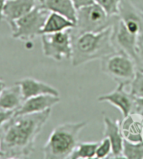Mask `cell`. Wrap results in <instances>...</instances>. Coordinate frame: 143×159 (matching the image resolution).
I'll return each mask as SVG.
<instances>
[{"mask_svg":"<svg viewBox=\"0 0 143 159\" xmlns=\"http://www.w3.org/2000/svg\"><path fill=\"white\" fill-rule=\"evenodd\" d=\"M51 114V109L41 112L14 115L3 126L0 148L5 158L29 156L34 150L37 137Z\"/></svg>","mask_w":143,"mask_h":159,"instance_id":"cell-1","label":"cell"},{"mask_svg":"<svg viewBox=\"0 0 143 159\" xmlns=\"http://www.w3.org/2000/svg\"><path fill=\"white\" fill-rule=\"evenodd\" d=\"M101 70L117 84L129 85L137 71L135 61L129 55L118 51L101 59Z\"/></svg>","mask_w":143,"mask_h":159,"instance_id":"cell-6","label":"cell"},{"mask_svg":"<svg viewBox=\"0 0 143 159\" xmlns=\"http://www.w3.org/2000/svg\"><path fill=\"white\" fill-rule=\"evenodd\" d=\"M121 0H95L109 16H116L120 14V4Z\"/></svg>","mask_w":143,"mask_h":159,"instance_id":"cell-20","label":"cell"},{"mask_svg":"<svg viewBox=\"0 0 143 159\" xmlns=\"http://www.w3.org/2000/svg\"><path fill=\"white\" fill-rule=\"evenodd\" d=\"M136 112L143 113V97L141 98H135L134 102V111Z\"/></svg>","mask_w":143,"mask_h":159,"instance_id":"cell-27","label":"cell"},{"mask_svg":"<svg viewBox=\"0 0 143 159\" xmlns=\"http://www.w3.org/2000/svg\"><path fill=\"white\" fill-rule=\"evenodd\" d=\"M15 83L20 86L24 101L33 96L40 95H53L60 96V92L56 88L33 78H25L18 80Z\"/></svg>","mask_w":143,"mask_h":159,"instance_id":"cell-13","label":"cell"},{"mask_svg":"<svg viewBox=\"0 0 143 159\" xmlns=\"http://www.w3.org/2000/svg\"><path fill=\"white\" fill-rule=\"evenodd\" d=\"M122 157L126 159H143V142L132 143L124 139Z\"/></svg>","mask_w":143,"mask_h":159,"instance_id":"cell-19","label":"cell"},{"mask_svg":"<svg viewBox=\"0 0 143 159\" xmlns=\"http://www.w3.org/2000/svg\"><path fill=\"white\" fill-rule=\"evenodd\" d=\"M126 85L123 84H117V86L110 93L100 96L97 99L99 102H108L116 107L121 112L123 117L129 115L134 111L135 97L126 90Z\"/></svg>","mask_w":143,"mask_h":159,"instance_id":"cell-9","label":"cell"},{"mask_svg":"<svg viewBox=\"0 0 143 159\" xmlns=\"http://www.w3.org/2000/svg\"><path fill=\"white\" fill-rule=\"evenodd\" d=\"M71 2L76 10L96 3L95 0H71Z\"/></svg>","mask_w":143,"mask_h":159,"instance_id":"cell-25","label":"cell"},{"mask_svg":"<svg viewBox=\"0 0 143 159\" xmlns=\"http://www.w3.org/2000/svg\"><path fill=\"white\" fill-rule=\"evenodd\" d=\"M4 157V154H3V152L1 150V148H0V157Z\"/></svg>","mask_w":143,"mask_h":159,"instance_id":"cell-30","label":"cell"},{"mask_svg":"<svg viewBox=\"0 0 143 159\" xmlns=\"http://www.w3.org/2000/svg\"><path fill=\"white\" fill-rule=\"evenodd\" d=\"M112 27L71 35L72 66L77 67L118 52L112 43Z\"/></svg>","mask_w":143,"mask_h":159,"instance_id":"cell-2","label":"cell"},{"mask_svg":"<svg viewBox=\"0 0 143 159\" xmlns=\"http://www.w3.org/2000/svg\"><path fill=\"white\" fill-rule=\"evenodd\" d=\"M130 3L143 18V0H129Z\"/></svg>","mask_w":143,"mask_h":159,"instance_id":"cell-26","label":"cell"},{"mask_svg":"<svg viewBox=\"0 0 143 159\" xmlns=\"http://www.w3.org/2000/svg\"><path fill=\"white\" fill-rule=\"evenodd\" d=\"M135 64L136 70L143 71V31L138 35L136 48Z\"/></svg>","mask_w":143,"mask_h":159,"instance_id":"cell-23","label":"cell"},{"mask_svg":"<svg viewBox=\"0 0 143 159\" xmlns=\"http://www.w3.org/2000/svg\"><path fill=\"white\" fill-rule=\"evenodd\" d=\"M50 13L39 4L36 5L28 14L8 25L12 37L27 42L41 35L42 30Z\"/></svg>","mask_w":143,"mask_h":159,"instance_id":"cell-5","label":"cell"},{"mask_svg":"<svg viewBox=\"0 0 143 159\" xmlns=\"http://www.w3.org/2000/svg\"><path fill=\"white\" fill-rule=\"evenodd\" d=\"M5 87H6L5 82H4L3 80H0V94L2 93V91L5 89Z\"/></svg>","mask_w":143,"mask_h":159,"instance_id":"cell-29","label":"cell"},{"mask_svg":"<svg viewBox=\"0 0 143 159\" xmlns=\"http://www.w3.org/2000/svg\"><path fill=\"white\" fill-rule=\"evenodd\" d=\"M104 137H107L110 141L112 147L111 155L114 158H123L122 157V149H123L124 137L121 130V122L113 121L108 116H104Z\"/></svg>","mask_w":143,"mask_h":159,"instance_id":"cell-12","label":"cell"},{"mask_svg":"<svg viewBox=\"0 0 143 159\" xmlns=\"http://www.w3.org/2000/svg\"><path fill=\"white\" fill-rule=\"evenodd\" d=\"M60 102V96L53 95H40L33 96L24 101L21 107L15 111L14 115H25L31 113L41 112L48 109H51Z\"/></svg>","mask_w":143,"mask_h":159,"instance_id":"cell-10","label":"cell"},{"mask_svg":"<svg viewBox=\"0 0 143 159\" xmlns=\"http://www.w3.org/2000/svg\"><path fill=\"white\" fill-rule=\"evenodd\" d=\"M36 6V0H6L3 19L8 25L31 11Z\"/></svg>","mask_w":143,"mask_h":159,"instance_id":"cell-14","label":"cell"},{"mask_svg":"<svg viewBox=\"0 0 143 159\" xmlns=\"http://www.w3.org/2000/svg\"><path fill=\"white\" fill-rule=\"evenodd\" d=\"M130 93L135 98L143 97V71L137 70L130 84Z\"/></svg>","mask_w":143,"mask_h":159,"instance_id":"cell-21","label":"cell"},{"mask_svg":"<svg viewBox=\"0 0 143 159\" xmlns=\"http://www.w3.org/2000/svg\"><path fill=\"white\" fill-rule=\"evenodd\" d=\"M5 3L6 0H0V20H2V19H3V11Z\"/></svg>","mask_w":143,"mask_h":159,"instance_id":"cell-28","label":"cell"},{"mask_svg":"<svg viewBox=\"0 0 143 159\" xmlns=\"http://www.w3.org/2000/svg\"><path fill=\"white\" fill-rule=\"evenodd\" d=\"M111 152H112V147H111L110 141L108 139L107 137H104L103 140H101L98 143L95 158H107L108 157L111 155Z\"/></svg>","mask_w":143,"mask_h":159,"instance_id":"cell-22","label":"cell"},{"mask_svg":"<svg viewBox=\"0 0 143 159\" xmlns=\"http://www.w3.org/2000/svg\"><path fill=\"white\" fill-rule=\"evenodd\" d=\"M74 26L75 25L74 23L65 17L56 13L50 12L42 30V34L61 32L73 29Z\"/></svg>","mask_w":143,"mask_h":159,"instance_id":"cell-17","label":"cell"},{"mask_svg":"<svg viewBox=\"0 0 143 159\" xmlns=\"http://www.w3.org/2000/svg\"><path fill=\"white\" fill-rule=\"evenodd\" d=\"M14 111H0V127H2L14 115Z\"/></svg>","mask_w":143,"mask_h":159,"instance_id":"cell-24","label":"cell"},{"mask_svg":"<svg viewBox=\"0 0 143 159\" xmlns=\"http://www.w3.org/2000/svg\"><path fill=\"white\" fill-rule=\"evenodd\" d=\"M24 102L20 86L16 83L5 89L0 94V110H18Z\"/></svg>","mask_w":143,"mask_h":159,"instance_id":"cell-16","label":"cell"},{"mask_svg":"<svg viewBox=\"0 0 143 159\" xmlns=\"http://www.w3.org/2000/svg\"><path fill=\"white\" fill-rule=\"evenodd\" d=\"M99 142H84L79 143L69 158L70 159H93Z\"/></svg>","mask_w":143,"mask_h":159,"instance_id":"cell-18","label":"cell"},{"mask_svg":"<svg viewBox=\"0 0 143 159\" xmlns=\"http://www.w3.org/2000/svg\"><path fill=\"white\" fill-rule=\"evenodd\" d=\"M119 15L109 16L96 3L77 10L75 26L70 30L71 35L85 32H97L115 24Z\"/></svg>","mask_w":143,"mask_h":159,"instance_id":"cell-4","label":"cell"},{"mask_svg":"<svg viewBox=\"0 0 143 159\" xmlns=\"http://www.w3.org/2000/svg\"><path fill=\"white\" fill-rule=\"evenodd\" d=\"M40 7L48 11L56 13L65 17L75 25L77 20V10L71 0H39Z\"/></svg>","mask_w":143,"mask_h":159,"instance_id":"cell-15","label":"cell"},{"mask_svg":"<svg viewBox=\"0 0 143 159\" xmlns=\"http://www.w3.org/2000/svg\"><path fill=\"white\" fill-rule=\"evenodd\" d=\"M137 37L138 35L127 30L122 19L118 16L112 27V43L116 50L127 54L135 61Z\"/></svg>","mask_w":143,"mask_h":159,"instance_id":"cell-8","label":"cell"},{"mask_svg":"<svg viewBox=\"0 0 143 159\" xmlns=\"http://www.w3.org/2000/svg\"><path fill=\"white\" fill-rule=\"evenodd\" d=\"M121 130L125 140L132 143L143 142V113L133 111L123 117Z\"/></svg>","mask_w":143,"mask_h":159,"instance_id":"cell-11","label":"cell"},{"mask_svg":"<svg viewBox=\"0 0 143 159\" xmlns=\"http://www.w3.org/2000/svg\"><path fill=\"white\" fill-rule=\"evenodd\" d=\"M70 30L57 33L43 34L40 35L42 49L45 57L56 61L71 59L72 37Z\"/></svg>","mask_w":143,"mask_h":159,"instance_id":"cell-7","label":"cell"},{"mask_svg":"<svg viewBox=\"0 0 143 159\" xmlns=\"http://www.w3.org/2000/svg\"><path fill=\"white\" fill-rule=\"evenodd\" d=\"M86 126V121L65 122L54 128L43 148L44 158H69L79 143L80 133Z\"/></svg>","mask_w":143,"mask_h":159,"instance_id":"cell-3","label":"cell"}]
</instances>
